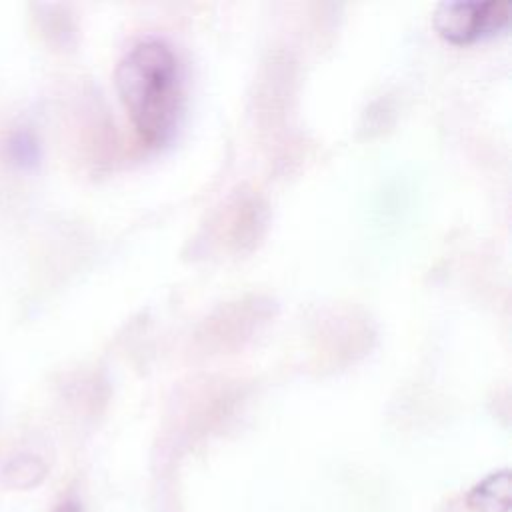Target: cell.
Segmentation results:
<instances>
[{"instance_id":"obj_4","label":"cell","mask_w":512,"mask_h":512,"mask_svg":"<svg viewBox=\"0 0 512 512\" xmlns=\"http://www.w3.org/2000/svg\"><path fill=\"white\" fill-rule=\"evenodd\" d=\"M52 512H80V508L74 500H62Z\"/></svg>"},{"instance_id":"obj_3","label":"cell","mask_w":512,"mask_h":512,"mask_svg":"<svg viewBox=\"0 0 512 512\" xmlns=\"http://www.w3.org/2000/svg\"><path fill=\"white\" fill-rule=\"evenodd\" d=\"M510 488V470H494L470 488L466 494V506L472 512H510Z\"/></svg>"},{"instance_id":"obj_2","label":"cell","mask_w":512,"mask_h":512,"mask_svg":"<svg viewBox=\"0 0 512 512\" xmlns=\"http://www.w3.org/2000/svg\"><path fill=\"white\" fill-rule=\"evenodd\" d=\"M508 18V0H446L436 4L432 24L442 38L466 44L496 34L508 24Z\"/></svg>"},{"instance_id":"obj_1","label":"cell","mask_w":512,"mask_h":512,"mask_svg":"<svg viewBox=\"0 0 512 512\" xmlns=\"http://www.w3.org/2000/svg\"><path fill=\"white\" fill-rule=\"evenodd\" d=\"M114 82L138 134L164 144L182 112V70L172 46L156 36L134 42L116 64Z\"/></svg>"}]
</instances>
